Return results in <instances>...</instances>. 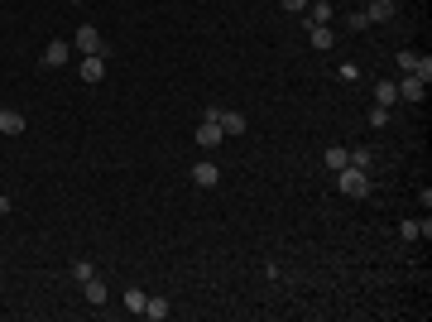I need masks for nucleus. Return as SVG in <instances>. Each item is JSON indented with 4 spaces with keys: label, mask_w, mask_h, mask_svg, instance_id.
Returning a JSON list of instances; mask_svg holds the SVG:
<instances>
[{
    "label": "nucleus",
    "mask_w": 432,
    "mask_h": 322,
    "mask_svg": "<svg viewBox=\"0 0 432 322\" xmlns=\"http://www.w3.org/2000/svg\"><path fill=\"white\" fill-rule=\"evenodd\" d=\"M336 188L346 198H370V173L355 169V164H346V169H336Z\"/></svg>",
    "instance_id": "obj_1"
},
{
    "label": "nucleus",
    "mask_w": 432,
    "mask_h": 322,
    "mask_svg": "<svg viewBox=\"0 0 432 322\" xmlns=\"http://www.w3.org/2000/svg\"><path fill=\"white\" fill-rule=\"evenodd\" d=\"M399 236H404V240H428V236H432V221H428V216H423V221H413V216H409V221H399Z\"/></svg>",
    "instance_id": "obj_10"
},
{
    "label": "nucleus",
    "mask_w": 432,
    "mask_h": 322,
    "mask_svg": "<svg viewBox=\"0 0 432 322\" xmlns=\"http://www.w3.org/2000/svg\"><path fill=\"white\" fill-rule=\"evenodd\" d=\"M346 29H351V34H365V29H370L365 10H351V15H346Z\"/></svg>",
    "instance_id": "obj_20"
},
{
    "label": "nucleus",
    "mask_w": 432,
    "mask_h": 322,
    "mask_svg": "<svg viewBox=\"0 0 432 322\" xmlns=\"http://www.w3.org/2000/svg\"><path fill=\"white\" fill-rule=\"evenodd\" d=\"M346 159H351V149H346V144H331V149L322 154V164L331 169V173H336V169H346Z\"/></svg>",
    "instance_id": "obj_15"
},
{
    "label": "nucleus",
    "mask_w": 432,
    "mask_h": 322,
    "mask_svg": "<svg viewBox=\"0 0 432 322\" xmlns=\"http://www.w3.org/2000/svg\"><path fill=\"white\" fill-rule=\"evenodd\" d=\"M346 164H355V169H365V173H370V169H375V149H365V144H355Z\"/></svg>",
    "instance_id": "obj_18"
},
{
    "label": "nucleus",
    "mask_w": 432,
    "mask_h": 322,
    "mask_svg": "<svg viewBox=\"0 0 432 322\" xmlns=\"http://www.w3.org/2000/svg\"><path fill=\"white\" fill-rule=\"evenodd\" d=\"M394 10H399L394 0H370V5H365V19L380 24V19H394Z\"/></svg>",
    "instance_id": "obj_11"
},
{
    "label": "nucleus",
    "mask_w": 432,
    "mask_h": 322,
    "mask_svg": "<svg viewBox=\"0 0 432 322\" xmlns=\"http://www.w3.org/2000/svg\"><path fill=\"white\" fill-rule=\"evenodd\" d=\"M279 5H284L288 15H303V10H308V0H279Z\"/></svg>",
    "instance_id": "obj_26"
},
{
    "label": "nucleus",
    "mask_w": 432,
    "mask_h": 322,
    "mask_svg": "<svg viewBox=\"0 0 432 322\" xmlns=\"http://www.w3.org/2000/svg\"><path fill=\"white\" fill-rule=\"evenodd\" d=\"M394 87H399V102H413V106L428 97V82H423V77H413V73H404Z\"/></svg>",
    "instance_id": "obj_6"
},
{
    "label": "nucleus",
    "mask_w": 432,
    "mask_h": 322,
    "mask_svg": "<svg viewBox=\"0 0 432 322\" xmlns=\"http://www.w3.org/2000/svg\"><path fill=\"white\" fill-rule=\"evenodd\" d=\"M0 135H24V115L19 111H0Z\"/></svg>",
    "instance_id": "obj_14"
},
{
    "label": "nucleus",
    "mask_w": 432,
    "mask_h": 322,
    "mask_svg": "<svg viewBox=\"0 0 432 322\" xmlns=\"http://www.w3.org/2000/svg\"><path fill=\"white\" fill-rule=\"evenodd\" d=\"M336 77H341V82H346V87H351V82H355V77H360V68H355V63H341V68H336Z\"/></svg>",
    "instance_id": "obj_23"
},
{
    "label": "nucleus",
    "mask_w": 432,
    "mask_h": 322,
    "mask_svg": "<svg viewBox=\"0 0 432 322\" xmlns=\"http://www.w3.org/2000/svg\"><path fill=\"white\" fill-rule=\"evenodd\" d=\"M0 111H5V106H0Z\"/></svg>",
    "instance_id": "obj_29"
},
{
    "label": "nucleus",
    "mask_w": 432,
    "mask_h": 322,
    "mask_svg": "<svg viewBox=\"0 0 432 322\" xmlns=\"http://www.w3.org/2000/svg\"><path fill=\"white\" fill-rule=\"evenodd\" d=\"M370 125H375V130H384V125H389V111L375 106V111H370Z\"/></svg>",
    "instance_id": "obj_25"
},
{
    "label": "nucleus",
    "mask_w": 432,
    "mask_h": 322,
    "mask_svg": "<svg viewBox=\"0 0 432 322\" xmlns=\"http://www.w3.org/2000/svg\"><path fill=\"white\" fill-rule=\"evenodd\" d=\"M5 212H10V198H5V193H0V216H5Z\"/></svg>",
    "instance_id": "obj_27"
},
{
    "label": "nucleus",
    "mask_w": 432,
    "mask_h": 322,
    "mask_svg": "<svg viewBox=\"0 0 432 322\" xmlns=\"http://www.w3.org/2000/svg\"><path fill=\"white\" fill-rule=\"evenodd\" d=\"M394 63H399V73H413V68H418V53H413V48H399Z\"/></svg>",
    "instance_id": "obj_21"
},
{
    "label": "nucleus",
    "mask_w": 432,
    "mask_h": 322,
    "mask_svg": "<svg viewBox=\"0 0 432 322\" xmlns=\"http://www.w3.org/2000/svg\"><path fill=\"white\" fill-rule=\"evenodd\" d=\"M92 274H97V265H92V260H77V265H72V279H77V284H87Z\"/></svg>",
    "instance_id": "obj_22"
},
{
    "label": "nucleus",
    "mask_w": 432,
    "mask_h": 322,
    "mask_svg": "<svg viewBox=\"0 0 432 322\" xmlns=\"http://www.w3.org/2000/svg\"><path fill=\"white\" fill-rule=\"evenodd\" d=\"M77 77H82L87 87H97V82L106 77V58H101V53H87V58L77 63Z\"/></svg>",
    "instance_id": "obj_5"
},
{
    "label": "nucleus",
    "mask_w": 432,
    "mask_h": 322,
    "mask_svg": "<svg viewBox=\"0 0 432 322\" xmlns=\"http://www.w3.org/2000/svg\"><path fill=\"white\" fill-rule=\"evenodd\" d=\"M375 106H384V111L399 106V87H394V77H380V82H375Z\"/></svg>",
    "instance_id": "obj_8"
},
{
    "label": "nucleus",
    "mask_w": 432,
    "mask_h": 322,
    "mask_svg": "<svg viewBox=\"0 0 432 322\" xmlns=\"http://www.w3.org/2000/svg\"><path fill=\"white\" fill-rule=\"evenodd\" d=\"M82 294H87V303H92V308H101V303H106V299H110V289H106V284H101V279H97V274H92V279L82 284Z\"/></svg>",
    "instance_id": "obj_12"
},
{
    "label": "nucleus",
    "mask_w": 432,
    "mask_h": 322,
    "mask_svg": "<svg viewBox=\"0 0 432 322\" xmlns=\"http://www.w3.org/2000/svg\"><path fill=\"white\" fill-rule=\"evenodd\" d=\"M72 5H82V0H72Z\"/></svg>",
    "instance_id": "obj_28"
},
{
    "label": "nucleus",
    "mask_w": 432,
    "mask_h": 322,
    "mask_svg": "<svg viewBox=\"0 0 432 322\" xmlns=\"http://www.w3.org/2000/svg\"><path fill=\"white\" fill-rule=\"evenodd\" d=\"M144 299H149L144 289H125V294H120V303H125V313H144Z\"/></svg>",
    "instance_id": "obj_19"
},
{
    "label": "nucleus",
    "mask_w": 432,
    "mask_h": 322,
    "mask_svg": "<svg viewBox=\"0 0 432 322\" xmlns=\"http://www.w3.org/2000/svg\"><path fill=\"white\" fill-rule=\"evenodd\" d=\"M77 53H82V58H87V53H101V58H106V39H101L97 24H82V29H77Z\"/></svg>",
    "instance_id": "obj_3"
},
{
    "label": "nucleus",
    "mask_w": 432,
    "mask_h": 322,
    "mask_svg": "<svg viewBox=\"0 0 432 322\" xmlns=\"http://www.w3.org/2000/svg\"><path fill=\"white\" fill-rule=\"evenodd\" d=\"M413 77H423V82L432 77V58H428V53H418V68H413Z\"/></svg>",
    "instance_id": "obj_24"
},
{
    "label": "nucleus",
    "mask_w": 432,
    "mask_h": 322,
    "mask_svg": "<svg viewBox=\"0 0 432 322\" xmlns=\"http://www.w3.org/2000/svg\"><path fill=\"white\" fill-rule=\"evenodd\" d=\"M68 58H72V44L68 39H48L43 44V68H68Z\"/></svg>",
    "instance_id": "obj_4"
},
{
    "label": "nucleus",
    "mask_w": 432,
    "mask_h": 322,
    "mask_svg": "<svg viewBox=\"0 0 432 322\" xmlns=\"http://www.w3.org/2000/svg\"><path fill=\"white\" fill-rule=\"evenodd\" d=\"M216 115V120H221V130H226V135H230V140H235V135H245V130H250V120H245V115H240V111H221V106H207Z\"/></svg>",
    "instance_id": "obj_7"
},
{
    "label": "nucleus",
    "mask_w": 432,
    "mask_h": 322,
    "mask_svg": "<svg viewBox=\"0 0 432 322\" xmlns=\"http://www.w3.org/2000/svg\"><path fill=\"white\" fill-rule=\"evenodd\" d=\"M221 140H226V130H221V120H216L212 111H202V120H197V144H202V149H216Z\"/></svg>",
    "instance_id": "obj_2"
},
{
    "label": "nucleus",
    "mask_w": 432,
    "mask_h": 322,
    "mask_svg": "<svg viewBox=\"0 0 432 322\" xmlns=\"http://www.w3.org/2000/svg\"><path fill=\"white\" fill-rule=\"evenodd\" d=\"M308 24H331V5L326 0H308Z\"/></svg>",
    "instance_id": "obj_16"
},
{
    "label": "nucleus",
    "mask_w": 432,
    "mask_h": 322,
    "mask_svg": "<svg viewBox=\"0 0 432 322\" xmlns=\"http://www.w3.org/2000/svg\"><path fill=\"white\" fill-rule=\"evenodd\" d=\"M193 183H197V188H216V183H221V169H216L212 159L193 164Z\"/></svg>",
    "instance_id": "obj_9"
},
{
    "label": "nucleus",
    "mask_w": 432,
    "mask_h": 322,
    "mask_svg": "<svg viewBox=\"0 0 432 322\" xmlns=\"http://www.w3.org/2000/svg\"><path fill=\"white\" fill-rule=\"evenodd\" d=\"M168 313H173V308H168V299H159V294H154V299H144V313H139V318H149V322H164Z\"/></svg>",
    "instance_id": "obj_13"
},
{
    "label": "nucleus",
    "mask_w": 432,
    "mask_h": 322,
    "mask_svg": "<svg viewBox=\"0 0 432 322\" xmlns=\"http://www.w3.org/2000/svg\"><path fill=\"white\" fill-rule=\"evenodd\" d=\"M308 39H313V48H331V44H336V34H331V24H313V34H308Z\"/></svg>",
    "instance_id": "obj_17"
}]
</instances>
